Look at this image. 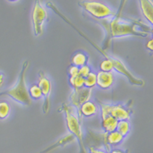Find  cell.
Masks as SVG:
<instances>
[{"label": "cell", "mask_w": 153, "mask_h": 153, "mask_svg": "<svg viewBox=\"0 0 153 153\" xmlns=\"http://www.w3.org/2000/svg\"><path fill=\"white\" fill-rule=\"evenodd\" d=\"M126 3V1L121 2L118 12H116V15L112 17V19H94L103 28L106 33L103 46V50H105L109 47L112 40L114 38H122L126 36H136L145 38L152 33V27L147 26L142 21L126 19L121 16V12L124 7V4Z\"/></svg>", "instance_id": "6da1fadb"}, {"label": "cell", "mask_w": 153, "mask_h": 153, "mask_svg": "<svg viewBox=\"0 0 153 153\" xmlns=\"http://www.w3.org/2000/svg\"><path fill=\"white\" fill-rule=\"evenodd\" d=\"M47 5L49 8H51V10H53L56 15H58L59 16H60V17H61L62 19L66 22V23H68V25L72 27V28H74V30H76V32L78 33L80 35L82 36L85 40H86V41L88 42L91 45L92 47H94V48H95V49H96V50H97L101 54V55H103V56H104L105 59H108V60H110V61L112 62V65H113V66H114V70H116L117 72H118L119 74H122V75H124V76H126L127 79H128V81L130 82V83L131 84V85H135V86H139V87H143V86H144L145 82L143 81V80L139 79V78L135 77V76H134V75L130 73V70L127 68L126 66L124 65L123 62L121 61V60H120V59L115 58V57H113V56H110L109 54H108V52H107L106 51L103 50L102 47H100L99 45H97L95 42H94L92 40H91L87 36L85 35V33H83L78 28H76L74 24L69 21V19H68L67 16H65L63 14V12H60V11L59 10V8L55 5L52 2H48V3H47Z\"/></svg>", "instance_id": "7a4b0ae2"}, {"label": "cell", "mask_w": 153, "mask_h": 153, "mask_svg": "<svg viewBox=\"0 0 153 153\" xmlns=\"http://www.w3.org/2000/svg\"><path fill=\"white\" fill-rule=\"evenodd\" d=\"M30 66V62L26 60L23 63L21 67V73L19 75V79L14 86L6 91L5 92L1 93L0 95H7L12 98L24 106H30L31 105V98H30L28 88L26 85V73Z\"/></svg>", "instance_id": "3957f363"}, {"label": "cell", "mask_w": 153, "mask_h": 153, "mask_svg": "<svg viewBox=\"0 0 153 153\" xmlns=\"http://www.w3.org/2000/svg\"><path fill=\"white\" fill-rule=\"evenodd\" d=\"M60 110L65 113L66 126L68 131L74 138L78 142L80 147V153H87L85 150V144L83 142V133L81 126V118L74 107L68 105L67 103H63Z\"/></svg>", "instance_id": "277c9868"}, {"label": "cell", "mask_w": 153, "mask_h": 153, "mask_svg": "<svg viewBox=\"0 0 153 153\" xmlns=\"http://www.w3.org/2000/svg\"><path fill=\"white\" fill-rule=\"evenodd\" d=\"M78 5L95 20L108 19L116 15L108 6L99 1H79Z\"/></svg>", "instance_id": "5b68a950"}, {"label": "cell", "mask_w": 153, "mask_h": 153, "mask_svg": "<svg viewBox=\"0 0 153 153\" xmlns=\"http://www.w3.org/2000/svg\"><path fill=\"white\" fill-rule=\"evenodd\" d=\"M101 108V117L109 115L117 121H129L131 115V109L127 105L121 103L118 104H108L100 102Z\"/></svg>", "instance_id": "8992f818"}, {"label": "cell", "mask_w": 153, "mask_h": 153, "mask_svg": "<svg viewBox=\"0 0 153 153\" xmlns=\"http://www.w3.org/2000/svg\"><path fill=\"white\" fill-rule=\"evenodd\" d=\"M32 23L33 33L39 37L43 33V27L47 20V12L40 1H36L32 10Z\"/></svg>", "instance_id": "52a82bcc"}, {"label": "cell", "mask_w": 153, "mask_h": 153, "mask_svg": "<svg viewBox=\"0 0 153 153\" xmlns=\"http://www.w3.org/2000/svg\"><path fill=\"white\" fill-rule=\"evenodd\" d=\"M38 86L40 87L42 97L44 98L42 111L45 114H47L51 108L50 96L51 92V82L50 79L46 76L43 71H40L38 74Z\"/></svg>", "instance_id": "ba28073f"}, {"label": "cell", "mask_w": 153, "mask_h": 153, "mask_svg": "<svg viewBox=\"0 0 153 153\" xmlns=\"http://www.w3.org/2000/svg\"><path fill=\"white\" fill-rule=\"evenodd\" d=\"M92 91L91 89L83 88L74 90L70 94V103L74 108L79 109V108L83 103L89 101V100L91 97Z\"/></svg>", "instance_id": "9c48e42d"}, {"label": "cell", "mask_w": 153, "mask_h": 153, "mask_svg": "<svg viewBox=\"0 0 153 153\" xmlns=\"http://www.w3.org/2000/svg\"><path fill=\"white\" fill-rule=\"evenodd\" d=\"M114 81V75L112 73L100 71L98 74H96V85L103 90L110 88L113 85Z\"/></svg>", "instance_id": "30bf717a"}, {"label": "cell", "mask_w": 153, "mask_h": 153, "mask_svg": "<svg viewBox=\"0 0 153 153\" xmlns=\"http://www.w3.org/2000/svg\"><path fill=\"white\" fill-rule=\"evenodd\" d=\"M100 136L103 138V141L104 145L108 149L110 146H117V145L121 144L122 141H123L124 137L121 135V134L115 130L112 132L105 133L103 134H100Z\"/></svg>", "instance_id": "8fae6325"}, {"label": "cell", "mask_w": 153, "mask_h": 153, "mask_svg": "<svg viewBox=\"0 0 153 153\" xmlns=\"http://www.w3.org/2000/svg\"><path fill=\"white\" fill-rule=\"evenodd\" d=\"M139 5L142 13L151 25L153 23V1L152 0H142L139 1Z\"/></svg>", "instance_id": "7c38bea8"}, {"label": "cell", "mask_w": 153, "mask_h": 153, "mask_svg": "<svg viewBox=\"0 0 153 153\" xmlns=\"http://www.w3.org/2000/svg\"><path fill=\"white\" fill-rule=\"evenodd\" d=\"M78 110H79L78 115L80 117L82 116L85 117H91L97 113L98 108L95 103L91 101H87L85 103H83Z\"/></svg>", "instance_id": "4fadbf2b"}, {"label": "cell", "mask_w": 153, "mask_h": 153, "mask_svg": "<svg viewBox=\"0 0 153 153\" xmlns=\"http://www.w3.org/2000/svg\"><path fill=\"white\" fill-rule=\"evenodd\" d=\"M102 121H101V126L104 130L105 133H109L115 131L117 130L118 121L113 118L109 115L102 116Z\"/></svg>", "instance_id": "5bb4252c"}, {"label": "cell", "mask_w": 153, "mask_h": 153, "mask_svg": "<svg viewBox=\"0 0 153 153\" xmlns=\"http://www.w3.org/2000/svg\"><path fill=\"white\" fill-rule=\"evenodd\" d=\"M88 56L84 52H77L74 54V56L71 59V65L77 68L82 67L84 65H87L88 63Z\"/></svg>", "instance_id": "9a60e30c"}, {"label": "cell", "mask_w": 153, "mask_h": 153, "mask_svg": "<svg viewBox=\"0 0 153 153\" xmlns=\"http://www.w3.org/2000/svg\"><path fill=\"white\" fill-rule=\"evenodd\" d=\"M117 131L119 134H121V135L123 136L124 138L126 135H128V134L130 131V124L129 121H119L117 123Z\"/></svg>", "instance_id": "2e32d148"}, {"label": "cell", "mask_w": 153, "mask_h": 153, "mask_svg": "<svg viewBox=\"0 0 153 153\" xmlns=\"http://www.w3.org/2000/svg\"><path fill=\"white\" fill-rule=\"evenodd\" d=\"M28 91H29V94L31 99L38 100L42 98L41 89L38 86V84H33L30 85V88L28 89Z\"/></svg>", "instance_id": "e0dca14e"}, {"label": "cell", "mask_w": 153, "mask_h": 153, "mask_svg": "<svg viewBox=\"0 0 153 153\" xmlns=\"http://www.w3.org/2000/svg\"><path fill=\"white\" fill-rule=\"evenodd\" d=\"M84 81H85V78H83L82 76H81L80 75L69 77V83L74 90L83 88L84 87Z\"/></svg>", "instance_id": "ac0fdd59"}, {"label": "cell", "mask_w": 153, "mask_h": 153, "mask_svg": "<svg viewBox=\"0 0 153 153\" xmlns=\"http://www.w3.org/2000/svg\"><path fill=\"white\" fill-rule=\"evenodd\" d=\"M11 107L7 101L0 100V119L4 120L6 119L10 114Z\"/></svg>", "instance_id": "d6986e66"}, {"label": "cell", "mask_w": 153, "mask_h": 153, "mask_svg": "<svg viewBox=\"0 0 153 153\" xmlns=\"http://www.w3.org/2000/svg\"><path fill=\"white\" fill-rule=\"evenodd\" d=\"M96 85V74L91 72L88 76L85 77L84 81V87L88 89H91Z\"/></svg>", "instance_id": "ffe728a7"}, {"label": "cell", "mask_w": 153, "mask_h": 153, "mask_svg": "<svg viewBox=\"0 0 153 153\" xmlns=\"http://www.w3.org/2000/svg\"><path fill=\"white\" fill-rule=\"evenodd\" d=\"M100 71L106 72V73H112V70H114V66L110 60L103 59L100 65Z\"/></svg>", "instance_id": "44dd1931"}, {"label": "cell", "mask_w": 153, "mask_h": 153, "mask_svg": "<svg viewBox=\"0 0 153 153\" xmlns=\"http://www.w3.org/2000/svg\"><path fill=\"white\" fill-rule=\"evenodd\" d=\"M92 71L90 68V66L88 65H84L82 67H80L79 68V73H78V75H80L81 76H82L83 78H85L86 76H88L89 74L91 73Z\"/></svg>", "instance_id": "7402d4cb"}, {"label": "cell", "mask_w": 153, "mask_h": 153, "mask_svg": "<svg viewBox=\"0 0 153 153\" xmlns=\"http://www.w3.org/2000/svg\"><path fill=\"white\" fill-rule=\"evenodd\" d=\"M78 73H79V68H77V67H75V66L71 65L70 67H69V68H68L69 77L77 76V75H78Z\"/></svg>", "instance_id": "603a6c76"}, {"label": "cell", "mask_w": 153, "mask_h": 153, "mask_svg": "<svg viewBox=\"0 0 153 153\" xmlns=\"http://www.w3.org/2000/svg\"><path fill=\"white\" fill-rule=\"evenodd\" d=\"M90 152H91V153H108L106 151L101 150V149H96L94 147H90Z\"/></svg>", "instance_id": "cb8c5ba5"}, {"label": "cell", "mask_w": 153, "mask_h": 153, "mask_svg": "<svg viewBox=\"0 0 153 153\" xmlns=\"http://www.w3.org/2000/svg\"><path fill=\"white\" fill-rule=\"evenodd\" d=\"M146 47H147V50H149L150 51H153V41H152V39H150L149 41H147V44H146Z\"/></svg>", "instance_id": "d4e9b609"}, {"label": "cell", "mask_w": 153, "mask_h": 153, "mask_svg": "<svg viewBox=\"0 0 153 153\" xmlns=\"http://www.w3.org/2000/svg\"><path fill=\"white\" fill-rule=\"evenodd\" d=\"M4 82H5V76L2 73H0V89L3 87Z\"/></svg>", "instance_id": "484cf974"}, {"label": "cell", "mask_w": 153, "mask_h": 153, "mask_svg": "<svg viewBox=\"0 0 153 153\" xmlns=\"http://www.w3.org/2000/svg\"><path fill=\"white\" fill-rule=\"evenodd\" d=\"M109 153H126V152H124L123 150H121V149H113Z\"/></svg>", "instance_id": "4316f807"}]
</instances>
